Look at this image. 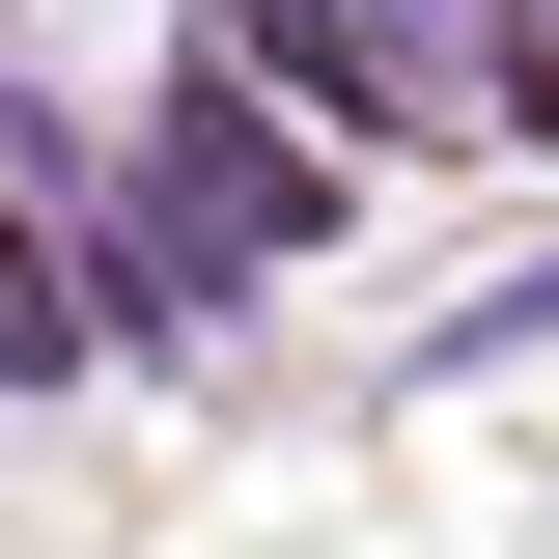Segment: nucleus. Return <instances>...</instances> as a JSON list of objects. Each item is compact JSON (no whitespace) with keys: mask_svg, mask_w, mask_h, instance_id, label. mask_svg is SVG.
Returning a JSON list of instances; mask_svg holds the SVG:
<instances>
[{"mask_svg":"<svg viewBox=\"0 0 559 559\" xmlns=\"http://www.w3.org/2000/svg\"><path fill=\"white\" fill-rule=\"evenodd\" d=\"M308 224H336V197H308V140H280L252 84H197V112L140 140V224H112V280H140V308H224V280H280Z\"/></svg>","mask_w":559,"mask_h":559,"instance_id":"nucleus-1","label":"nucleus"},{"mask_svg":"<svg viewBox=\"0 0 559 559\" xmlns=\"http://www.w3.org/2000/svg\"><path fill=\"white\" fill-rule=\"evenodd\" d=\"M28 197H57V168L0 140V364H84V252H57V224H28Z\"/></svg>","mask_w":559,"mask_h":559,"instance_id":"nucleus-2","label":"nucleus"},{"mask_svg":"<svg viewBox=\"0 0 559 559\" xmlns=\"http://www.w3.org/2000/svg\"><path fill=\"white\" fill-rule=\"evenodd\" d=\"M252 57L308 84V112H419V84H392V57H364V28H336V0H252Z\"/></svg>","mask_w":559,"mask_h":559,"instance_id":"nucleus-3","label":"nucleus"},{"mask_svg":"<svg viewBox=\"0 0 559 559\" xmlns=\"http://www.w3.org/2000/svg\"><path fill=\"white\" fill-rule=\"evenodd\" d=\"M532 84H559V0H532Z\"/></svg>","mask_w":559,"mask_h":559,"instance_id":"nucleus-4","label":"nucleus"}]
</instances>
